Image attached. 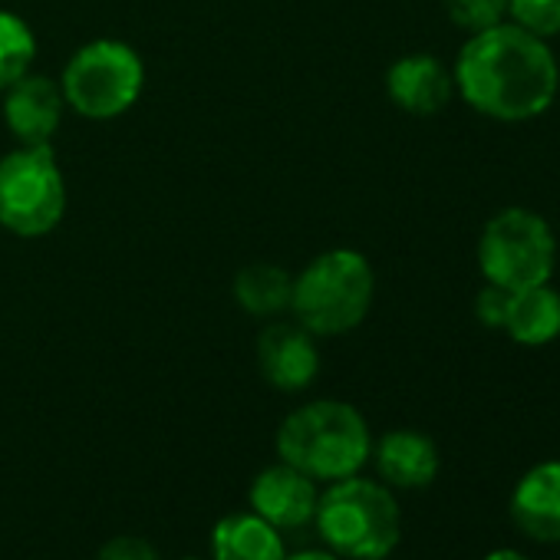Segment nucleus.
Here are the masks:
<instances>
[{
	"instance_id": "nucleus-1",
	"label": "nucleus",
	"mask_w": 560,
	"mask_h": 560,
	"mask_svg": "<svg viewBox=\"0 0 560 560\" xmlns=\"http://www.w3.org/2000/svg\"><path fill=\"white\" fill-rule=\"evenodd\" d=\"M452 80L475 113L498 122L544 116L560 90V70L547 40L517 24L471 34L458 50Z\"/></svg>"
},
{
	"instance_id": "nucleus-2",
	"label": "nucleus",
	"mask_w": 560,
	"mask_h": 560,
	"mask_svg": "<svg viewBox=\"0 0 560 560\" xmlns=\"http://www.w3.org/2000/svg\"><path fill=\"white\" fill-rule=\"evenodd\" d=\"M373 455V435L363 412L340 399L298 406L277 429V458L314 481L360 475Z\"/></svg>"
},
{
	"instance_id": "nucleus-3",
	"label": "nucleus",
	"mask_w": 560,
	"mask_h": 560,
	"mask_svg": "<svg viewBox=\"0 0 560 560\" xmlns=\"http://www.w3.org/2000/svg\"><path fill=\"white\" fill-rule=\"evenodd\" d=\"M376 298V273L366 254L353 247H330L294 273L291 314L314 337L353 334Z\"/></svg>"
},
{
	"instance_id": "nucleus-4",
	"label": "nucleus",
	"mask_w": 560,
	"mask_h": 560,
	"mask_svg": "<svg viewBox=\"0 0 560 560\" xmlns=\"http://www.w3.org/2000/svg\"><path fill=\"white\" fill-rule=\"evenodd\" d=\"M314 527L340 560H386L399 547L402 511L386 485L350 475L320 494Z\"/></svg>"
},
{
	"instance_id": "nucleus-5",
	"label": "nucleus",
	"mask_w": 560,
	"mask_h": 560,
	"mask_svg": "<svg viewBox=\"0 0 560 560\" xmlns=\"http://www.w3.org/2000/svg\"><path fill=\"white\" fill-rule=\"evenodd\" d=\"M67 109L90 122H113L136 109L145 93V63L119 37H96L73 50L60 73Z\"/></svg>"
},
{
	"instance_id": "nucleus-6",
	"label": "nucleus",
	"mask_w": 560,
	"mask_h": 560,
	"mask_svg": "<svg viewBox=\"0 0 560 560\" xmlns=\"http://www.w3.org/2000/svg\"><path fill=\"white\" fill-rule=\"evenodd\" d=\"M67 175L54 145H18L0 155V228L14 237H47L67 214Z\"/></svg>"
},
{
	"instance_id": "nucleus-7",
	"label": "nucleus",
	"mask_w": 560,
	"mask_h": 560,
	"mask_svg": "<svg viewBox=\"0 0 560 560\" xmlns=\"http://www.w3.org/2000/svg\"><path fill=\"white\" fill-rule=\"evenodd\" d=\"M557 241L550 224L527 208L498 211L478 237V267L488 284L524 291L550 284Z\"/></svg>"
},
{
	"instance_id": "nucleus-8",
	"label": "nucleus",
	"mask_w": 560,
	"mask_h": 560,
	"mask_svg": "<svg viewBox=\"0 0 560 560\" xmlns=\"http://www.w3.org/2000/svg\"><path fill=\"white\" fill-rule=\"evenodd\" d=\"M257 370L280 393H304L320 373L317 337L298 320H273L257 337Z\"/></svg>"
},
{
	"instance_id": "nucleus-9",
	"label": "nucleus",
	"mask_w": 560,
	"mask_h": 560,
	"mask_svg": "<svg viewBox=\"0 0 560 560\" xmlns=\"http://www.w3.org/2000/svg\"><path fill=\"white\" fill-rule=\"evenodd\" d=\"M0 96H4V126L18 145H54V136L67 116L60 80L31 70Z\"/></svg>"
},
{
	"instance_id": "nucleus-10",
	"label": "nucleus",
	"mask_w": 560,
	"mask_h": 560,
	"mask_svg": "<svg viewBox=\"0 0 560 560\" xmlns=\"http://www.w3.org/2000/svg\"><path fill=\"white\" fill-rule=\"evenodd\" d=\"M247 498H250L254 514H260L267 524H273L280 534H284V530H301V527L314 524L320 491L311 475L277 462V465H267L264 471H257Z\"/></svg>"
},
{
	"instance_id": "nucleus-11",
	"label": "nucleus",
	"mask_w": 560,
	"mask_h": 560,
	"mask_svg": "<svg viewBox=\"0 0 560 560\" xmlns=\"http://www.w3.org/2000/svg\"><path fill=\"white\" fill-rule=\"evenodd\" d=\"M386 93L409 116H435L455 96V80L432 54H409L389 67Z\"/></svg>"
},
{
	"instance_id": "nucleus-12",
	"label": "nucleus",
	"mask_w": 560,
	"mask_h": 560,
	"mask_svg": "<svg viewBox=\"0 0 560 560\" xmlns=\"http://www.w3.org/2000/svg\"><path fill=\"white\" fill-rule=\"evenodd\" d=\"M370 458L376 462L380 478L389 488H402V491L429 488L439 475V448L425 432H416V429L386 432L373 445Z\"/></svg>"
},
{
	"instance_id": "nucleus-13",
	"label": "nucleus",
	"mask_w": 560,
	"mask_h": 560,
	"mask_svg": "<svg viewBox=\"0 0 560 560\" xmlns=\"http://www.w3.org/2000/svg\"><path fill=\"white\" fill-rule=\"evenodd\" d=\"M511 521L534 540H560V458L534 465L514 485Z\"/></svg>"
},
{
	"instance_id": "nucleus-14",
	"label": "nucleus",
	"mask_w": 560,
	"mask_h": 560,
	"mask_svg": "<svg viewBox=\"0 0 560 560\" xmlns=\"http://www.w3.org/2000/svg\"><path fill=\"white\" fill-rule=\"evenodd\" d=\"M288 547L273 524L254 511L224 514L211 527V560H284Z\"/></svg>"
},
{
	"instance_id": "nucleus-15",
	"label": "nucleus",
	"mask_w": 560,
	"mask_h": 560,
	"mask_svg": "<svg viewBox=\"0 0 560 560\" xmlns=\"http://www.w3.org/2000/svg\"><path fill=\"white\" fill-rule=\"evenodd\" d=\"M501 330L521 347L553 343L560 337V294L550 284L514 291Z\"/></svg>"
},
{
	"instance_id": "nucleus-16",
	"label": "nucleus",
	"mask_w": 560,
	"mask_h": 560,
	"mask_svg": "<svg viewBox=\"0 0 560 560\" xmlns=\"http://www.w3.org/2000/svg\"><path fill=\"white\" fill-rule=\"evenodd\" d=\"M294 273L280 264H247L234 277V301L250 317H280L291 311Z\"/></svg>"
},
{
	"instance_id": "nucleus-17",
	"label": "nucleus",
	"mask_w": 560,
	"mask_h": 560,
	"mask_svg": "<svg viewBox=\"0 0 560 560\" xmlns=\"http://www.w3.org/2000/svg\"><path fill=\"white\" fill-rule=\"evenodd\" d=\"M34 60H37L34 27L14 11H0V93L21 77H27L34 70Z\"/></svg>"
},
{
	"instance_id": "nucleus-18",
	"label": "nucleus",
	"mask_w": 560,
	"mask_h": 560,
	"mask_svg": "<svg viewBox=\"0 0 560 560\" xmlns=\"http://www.w3.org/2000/svg\"><path fill=\"white\" fill-rule=\"evenodd\" d=\"M445 14L455 27L478 34L494 24H504L508 0H445Z\"/></svg>"
},
{
	"instance_id": "nucleus-19",
	"label": "nucleus",
	"mask_w": 560,
	"mask_h": 560,
	"mask_svg": "<svg viewBox=\"0 0 560 560\" xmlns=\"http://www.w3.org/2000/svg\"><path fill=\"white\" fill-rule=\"evenodd\" d=\"M508 14L517 27L544 40L560 34V0H508Z\"/></svg>"
},
{
	"instance_id": "nucleus-20",
	"label": "nucleus",
	"mask_w": 560,
	"mask_h": 560,
	"mask_svg": "<svg viewBox=\"0 0 560 560\" xmlns=\"http://www.w3.org/2000/svg\"><path fill=\"white\" fill-rule=\"evenodd\" d=\"M511 294H514V291H504V288H498V284H485V288H481V294H478V301H475V317L481 320V327H491V330H501V327H504Z\"/></svg>"
},
{
	"instance_id": "nucleus-21",
	"label": "nucleus",
	"mask_w": 560,
	"mask_h": 560,
	"mask_svg": "<svg viewBox=\"0 0 560 560\" xmlns=\"http://www.w3.org/2000/svg\"><path fill=\"white\" fill-rule=\"evenodd\" d=\"M96 560H159V550L136 534H119L113 540H106L96 553Z\"/></svg>"
},
{
	"instance_id": "nucleus-22",
	"label": "nucleus",
	"mask_w": 560,
	"mask_h": 560,
	"mask_svg": "<svg viewBox=\"0 0 560 560\" xmlns=\"http://www.w3.org/2000/svg\"><path fill=\"white\" fill-rule=\"evenodd\" d=\"M284 560H340V557L330 550H298V553H288Z\"/></svg>"
},
{
	"instance_id": "nucleus-23",
	"label": "nucleus",
	"mask_w": 560,
	"mask_h": 560,
	"mask_svg": "<svg viewBox=\"0 0 560 560\" xmlns=\"http://www.w3.org/2000/svg\"><path fill=\"white\" fill-rule=\"evenodd\" d=\"M485 560H530L527 553H521V550H511V547H501V550H491Z\"/></svg>"
},
{
	"instance_id": "nucleus-24",
	"label": "nucleus",
	"mask_w": 560,
	"mask_h": 560,
	"mask_svg": "<svg viewBox=\"0 0 560 560\" xmlns=\"http://www.w3.org/2000/svg\"><path fill=\"white\" fill-rule=\"evenodd\" d=\"M182 560H201V557H182Z\"/></svg>"
}]
</instances>
